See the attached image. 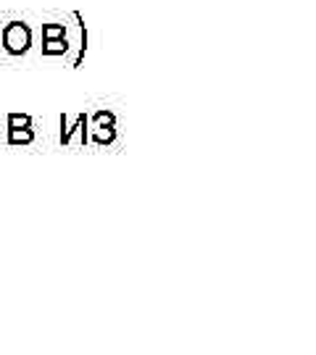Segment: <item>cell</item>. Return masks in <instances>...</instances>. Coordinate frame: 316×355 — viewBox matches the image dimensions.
I'll use <instances>...</instances> for the list:
<instances>
[{
	"mask_svg": "<svg viewBox=\"0 0 316 355\" xmlns=\"http://www.w3.org/2000/svg\"><path fill=\"white\" fill-rule=\"evenodd\" d=\"M66 37V26L63 24H45L42 26V40H58Z\"/></svg>",
	"mask_w": 316,
	"mask_h": 355,
	"instance_id": "6",
	"label": "cell"
},
{
	"mask_svg": "<svg viewBox=\"0 0 316 355\" xmlns=\"http://www.w3.org/2000/svg\"><path fill=\"white\" fill-rule=\"evenodd\" d=\"M69 51V40L58 37V40H45L42 42V55H63Z\"/></svg>",
	"mask_w": 316,
	"mask_h": 355,
	"instance_id": "5",
	"label": "cell"
},
{
	"mask_svg": "<svg viewBox=\"0 0 316 355\" xmlns=\"http://www.w3.org/2000/svg\"><path fill=\"white\" fill-rule=\"evenodd\" d=\"M35 142V129L22 127V129H8V145H29Z\"/></svg>",
	"mask_w": 316,
	"mask_h": 355,
	"instance_id": "4",
	"label": "cell"
},
{
	"mask_svg": "<svg viewBox=\"0 0 316 355\" xmlns=\"http://www.w3.org/2000/svg\"><path fill=\"white\" fill-rule=\"evenodd\" d=\"M95 124H106V127H116V116L111 111H98L95 114Z\"/></svg>",
	"mask_w": 316,
	"mask_h": 355,
	"instance_id": "8",
	"label": "cell"
},
{
	"mask_svg": "<svg viewBox=\"0 0 316 355\" xmlns=\"http://www.w3.org/2000/svg\"><path fill=\"white\" fill-rule=\"evenodd\" d=\"M90 132H92V135H90V142H95L98 148H106V145H111V142L116 140V129L106 127V124H92Z\"/></svg>",
	"mask_w": 316,
	"mask_h": 355,
	"instance_id": "3",
	"label": "cell"
},
{
	"mask_svg": "<svg viewBox=\"0 0 316 355\" xmlns=\"http://www.w3.org/2000/svg\"><path fill=\"white\" fill-rule=\"evenodd\" d=\"M88 127H90L88 114L76 116L72 127H69V121H66V114H63L61 116V145H69V142H72V135H79V145H88V142H90Z\"/></svg>",
	"mask_w": 316,
	"mask_h": 355,
	"instance_id": "2",
	"label": "cell"
},
{
	"mask_svg": "<svg viewBox=\"0 0 316 355\" xmlns=\"http://www.w3.org/2000/svg\"><path fill=\"white\" fill-rule=\"evenodd\" d=\"M22 127H32V116L8 114V129H22Z\"/></svg>",
	"mask_w": 316,
	"mask_h": 355,
	"instance_id": "7",
	"label": "cell"
},
{
	"mask_svg": "<svg viewBox=\"0 0 316 355\" xmlns=\"http://www.w3.org/2000/svg\"><path fill=\"white\" fill-rule=\"evenodd\" d=\"M3 37V51L8 55H24L32 48V29L24 21H8L0 29Z\"/></svg>",
	"mask_w": 316,
	"mask_h": 355,
	"instance_id": "1",
	"label": "cell"
}]
</instances>
